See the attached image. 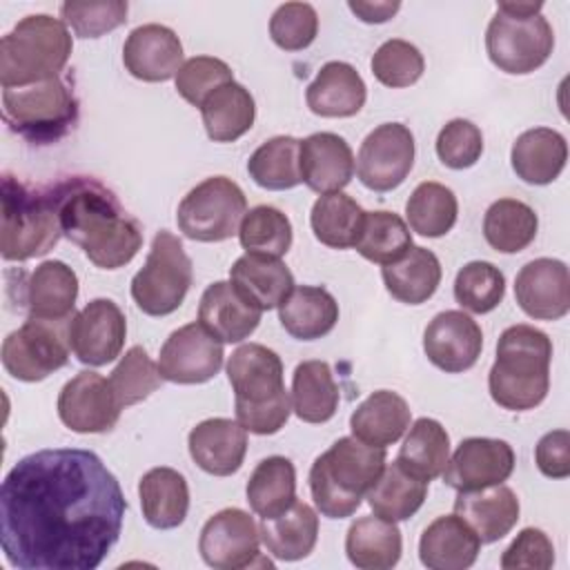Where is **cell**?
<instances>
[{"label":"cell","instance_id":"obj_1","mask_svg":"<svg viewBox=\"0 0 570 570\" xmlns=\"http://www.w3.org/2000/svg\"><path fill=\"white\" fill-rule=\"evenodd\" d=\"M127 499L91 450L22 456L0 490L2 552L20 570H94L116 546Z\"/></svg>","mask_w":570,"mask_h":570},{"label":"cell","instance_id":"obj_2","mask_svg":"<svg viewBox=\"0 0 570 570\" xmlns=\"http://www.w3.org/2000/svg\"><path fill=\"white\" fill-rule=\"evenodd\" d=\"M62 234L100 269L127 265L142 245V229L102 183L73 176L53 187Z\"/></svg>","mask_w":570,"mask_h":570},{"label":"cell","instance_id":"obj_3","mask_svg":"<svg viewBox=\"0 0 570 570\" xmlns=\"http://www.w3.org/2000/svg\"><path fill=\"white\" fill-rule=\"evenodd\" d=\"M552 341L546 332L519 323L501 332L488 374L492 401L510 412L534 410L550 390Z\"/></svg>","mask_w":570,"mask_h":570},{"label":"cell","instance_id":"obj_4","mask_svg":"<svg viewBox=\"0 0 570 570\" xmlns=\"http://www.w3.org/2000/svg\"><path fill=\"white\" fill-rule=\"evenodd\" d=\"M225 370L234 390L236 421L252 434H276L292 412L281 356L261 343H245L232 352Z\"/></svg>","mask_w":570,"mask_h":570},{"label":"cell","instance_id":"obj_5","mask_svg":"<svg viewBox=\"0 0 570 570\" xmlns=\"http://www.w3.org/2000/svg\"><path fill=\"white\" fill-rule=\"evenodd\" d=\"M385 468V448L341 436L309 468V492L327 519L352 517Z\"/></svg>","mask_w":570,"mask_h":570},{"label":"cell","instance_id":"obj_6","mask_svg":"<svg viewBox=\"0 0 570 570\" xmlns=\"http://www.w3.org/2000/svg\"><path fill=\"white\" fill-rule=\"evenodd\" d=\"M73 42L65 20L49 13L24 16L0 40L2 89L29 87L62 76Z\"/></svg>","mask_w":570,"mask_h":570},{"label":"cell","instance_id":"obj_7","mask_svg":"<svg viewBox=\"0 0 570 570\" xmlns=\"http://www.w3.org/2000/svg\"><path fill=\"white\" fill-rule=\"evenodd\" d=\"M60 214L53 189H31L18 178H2L0 254L4 261L45 256L60 240Z\"/></svg>","mask_w":570,"mask_h":570},{"label":"cell","instance_id":"obj_8","mask_svg":"<svg viewBox=\"0 0 570 570\" xmlns=\"http://www.w3.org/2000/svg\"><path fill=\"white\" fill-rule=\"evenodd\" d=\"M541 2H499L485 31V49L505 73H532L550 58L554 31L541 16Z\"/></svg>","mask_w":570,"mask_h":570},{"label":"cell","instance_id":"obj_9","mask_svg":"<svg viewBox=\"0 0 570 570\" xmlns=\"http://www.w3.org/2000/svg\"><path fill=\"white\" fill-rule=\"evenodd\" d=\"M2 118L11 131L33 145H51L78 120V98L67 76L29 87L2 89Z\"/></svg>","mask_w":570,"mask_h":570},{"label":"cell","instance_id":"obj_10","mask_svg":"<svg viewBox=\"0 0 570 570\" xmlns=\"http://www.w3.org/2000/svg\"><path fill=\"white\" fill-rule=\"evenodd\" d=\"M191 281V258L180 238L160 229L151 240L145 265L131 278V298L140 312L149 316H167L183 305Z\"/></svg>","mask_w":570,"mask_h":570},{"label":"cell","instance_id":"obj_11","mask_svg":"<svg viewBox=\"0 0 570 570\" xmlns=\"http://www.w3.org/2000/svg\"><path fill=\"white\" fill-rule=\"evenodd\" d=\"M247 212L243 189L227 176H209L180 200L176 220L180 232L198 243H220L238 234Z\"/></svg>","mask_w":570,"mask_h":570},{"label":"cell","instance_id":"obj_12","mask_svg":"<svg viewBox=\"0 0 570 570\" xmlns=\"http://www.w3.org/2000/svg\"><path fill=\"white\" fill-rule=\"evenodd\" d=\"M67 321L27 318L2 343V365L18 381L36 383L58 372L69 361Z\"/></svg>","mask_w":570,"mask_h":570},{"label":"cell","instance_id":"obj_13","mask_svg":"<svg viewBox=\"0 0 570 570\" xmlns=\"http://www.w3.org/2000/svg\"><path fill=\"white\" fill-rule=\"evenodd\" d=\"M198 550L203 561L216 570L272 566L261 559V530L254 517L240 508H225L209 517L200 530Z\"/></svg>","mask_w":570,"mask_h":570},{"label":"cell","instance_id":"obj_14","mask_svg":"<svg viewBox=\"0 0 570 570\" xmlns=\"http://www.w3.org/2000/svg\"><path fill=\"white\" fill-rule=\"evenodd\" d=\"M414 136L401 122H383L361 142L356 176L372 191L396 189L414 165Z\"/></svg>","mask_w":570,"mask_h":570},{"label":"cell","instance_id":"obj_15","mask_svg":"<svg viewBox=\"0 0 570 570\" xmlns=\"http://www.w3.org/2000/svg\"><path fill=\"white\" fill-rule=\"evenodd\" d=\"M67 338L73 356L100 367L120 356L127 338V321L111 298H94L67 323Z\"/></svg>","mask_w":570,"mask_h":570},{"label":"cell","instance_id":"obj_16","mask_svg":"<svg viewBox=\"0 0 570 570\" xmlns=\"http://www.w3.org/2000/svg\"><path fill=\"white\" fill-rule=\"evenodd\" d=\"M223 343L200 323H187L169 334L158 354V370L165 381L198 385L214 379L223 367Z\"/></svg>","mask_w":570,"mask_h":570},{"label":"cell","instance_id":"obj_17","mask_svg":"<svg viewBox=\"0 0 570 570\" xmlns=\"http://www.w3.org/2000/svg\"><path fill=\"white\" fill-rule=\"evenodd\" d=\"M120 412L122 407L109 379L98 372H78L58 394V416L78 434H102L114 430Z\"/></svg>","mask_w":570,"mask_h":570},{"label":"cell","instance_id":"obj_18","mask_svg":"<svg viewBox=\"0 0 570 570\" xmlns=\"http://www.w3.org/2000/svg\"><path fill=\"white\" fill-rule=\"evenodd\" d=\"M514 470V450L503 439H463L443 468V483L456 492L503 483Z\"/></svg>","mask_w":570,"mask_h":570},{"label":"cell","instance_id":"obj_19","mask_svg":"<svg viewBox=\"0 0 570 570\" xmlns=\"http://www.w3.org/2000/svg\"><path fill=\"white\" fill-rule=\"evenodd\" d=\"M481 350L483 332L463 309L439 312L423 332V352L428 361L448 374L474 367Z\"/></svg>","mask_w":570,"mask_h":570},{"label":"cell","instance_id":"obj_20","mask_svg":"<svg viewBox=\"0 0 570 570\" xmlns=\"http://www.w3.org/2000/svg\"><path fill=\"white\" fill-rule=\"evenodd\" d=\"M514 298L534 321H559L570 309V272L559 258H534L514 278Z\"/></svg>","mask_w":570,"mask_h":570},{"label":"cell","instance_id":"obj_21","mask_svg":"<svg viewBox=\"0 0 570 570\" xmlns=\"http://www.w3.org/2000/svg\"><path fill=\"white\" fill-rule=\"evenodd\" d=\"M122 65L138 80L165 82L183 67V42L165 24H140L122 45Z\"/></svg>","mask_w":570,"mask_h":570},{"label":"cell","instance_id":"obj_22","mask_svg":"<svg viewBox=\"0 0 570 570\" xmlns=\"http://www.w3.org/2000/svg\"><path fill=\"white\" fill-rule=\"evenodd\" d=\"M18 287V303L31 318L67 321L78 298V276L62 261L40 263Z\"/></svg>","mask_w":570,"mask_h":570},{"label":"cell","instance_id":"obj_23","mask_svg":"<svg viewBox=\"0 0 570 570\" xmlns=\"http://www.w3.org/2000/svg\"><path fill=\"white\" fill-rule=\"evenodd\" d=\"M194 463L214 476H229L240 470L247 454V430L232 419H205L191 428L187 439Z\"/></svg>","mask_w":570,"mask_h":570},{"label":"cell","instance_id":"obj_24","mask_svg":"<svg viewBox=\"0 0 570 570\" xmlns=\"http://www.w3.org/2000/svg\"><path fill=\"white\" fill-rule=\"evenodd\" d=\"M301 180L316 194L341 191L354 176V154L347 140L332 131H316L301 140Z\"/></svg>","mask_w":570,"mask_h":570},{"label":"cell","instance_id":"obj_25","mask_svg":"<svg viewBox=\"0 0 570 570\" xmlns=\"http://www.w3.org/2000/svg\"><path fill=\"white\" fill-rule=\"evenodd\" d=\"M263 312L252 305L229 281L207 285L198 303V323L220 343H240L261 323Z\"/></svg>","mask_w":570,"mask_h":570},{"label":"cell","instance_id":"obj_26","mask_svg":"<svg viewBox=\"0 0 570 570\" xmlns=\"http://www.w3.org/2000/svg\"><path fill=\"white\" fill-rule=\"evenodd\" d=\"M367 98V87L361 73L343 60L325 62L305 91L312 114L321 118L356 116Z\"/></svg>","mask_w":570,"mask_h":570},{"label":"cell","instance_id":"obj_27","mask_svg":"<svg viewBox=\"0 0 570 570\" xmlns=\"http://www.w3.org/2000/svg\"><path fill=\"white\" fill-rule=\"evenodd\" d=\"M519 499L512 488L497 483L481 490L459 492L454 512L476 532L481 543L503 539L519 521Z\"/></svg>","mask_w":570,"mask_h":570},{"label":"cell","instance_id":"obj_28","mask_svg":"<svg viewBox=\"0 0 570 570\" xmlns=\"http://www.w3.org/2000/svg\"><path fill=\"white\" fill-rule=\"evenodd\" d=\"M479 550L481 539L456 512L436 517L419 539V559L430 570H465Z\"/></svg>","mask_w":570,"mask_h":570},{"label":"cell","instance_id":"obj_29","mask_svg":"<svg viewBox=\"0 0 570 570\" xmlns=\"http://www.w3.org/2000/svg\"><path fill=\"white\" fill-rule=\"evenodd\" d=\"M229 283L261 312L278 307L294 289V276L281 258L247 252L234 261Z\"/></svg>","mask_w":570,"mask_h":570},{"label":"cell","instance_id":"obj_30","mask_svg":"<svg viewBox=\"0 0 570 570\" xmlns=\"http://www.w3.org/2000/svg\"><path fill=\"white\" fill-rule=\"evenodd\" d=\"M410 421L412 410L401 394L392 390H376L356 405L350 416V430L352 436L367 445L387 448L405 434Z\"/></svg>","mask_w":570,"mask_h":570},{"label":"cell","instance_id":"obj_31","mask_svg":"<svg viewBox=\"0 0 570 570\" xmlns=\"http://www.w3.org/2000/svg\"><path fill=\"white\" fill-rule=\"evenodd\" d=\"M568 160L566 138L550 127H534L517 136L510 151L514 174L528 185H550Z\"/></svg>","mask_w":570,"mask_h":570},{"label":"cell","instance_id":"obj_32","mask_svg":"<svg viewBox=\"0 0 570 570\" xmlns=\"http://www.w3.org/2000/svg\"><path fill=\"white\" fill-rule=\"evenodd\" d=\"M140 510L145 521L156 530L178 528L189 510L187 479L174 468H151L138 483Z\"/></svg>","mask_w":570,"mask_h":570},{"label":"cell","instance_id":"obj_33","mask_svg":"<svg viewBox=\"0 0 570 570\" xmlns=\"http://www.w3.org/2000/svg\"><path fill=\"white\" fill-rule=\"evenodd\" d=\"M278 321L298 341L327 336L338 321L336 298L318 285H298L278 305Z\"/></svg>","mask_w":570,"mask_h":570},{"label":"cell","instance_id":"obj_34","mask_svg":"<svg viewBox=\"0 0 570 570\" xmlns=\"http://www.w3.org/2000/svg\"><path fill=\"white\" fill-rule=\"evenodd\" d=\"M401 552L403 539L396 521L374 514L361 517L347 528L345 554L361 570H390L399 563Z\"/></svg>","mask_w":570,"mask_h":570},{"label":"cell","instance_id":"obj_35","mask_svg":"<svg viewBox=\"0 0 570 570\" xmlns=\"http://www.w3.org/2000/svg\"><path fill=\"white\" fill-rule=\"evenodd\" d=\"M261 541L267 552L283 561L305 559L318 539V517L305 501H294L283 514L263 519Z\"/></svg>","mask_w":570,"mask_h":570},{"label":"cell","instance_id":"obj_36","mask_svg":"<svg viewBox=\"0 0 570 570\" xmlns=\"http://www.w3.org/2000/svg\"><path fill=\"white\" fill-rule=\"evenodd\" d=\"M203 125L214 142H234L245 136L256 118V102L249 89L232 80L218 87L200 107Z\"/></svg>","mask_w":570,"mask_h":570},{"label":"cell","instance_id":"obj_37","mask_svg":"<svg viewBox=\"0 0 570 570\" xmlns=\"http://www.w3.org/2000/svg\"><path fill=\"white\" fill-rule=\"evenodd\" d=\"M385 289L405 305H421L434 296L441 283V263L434 252L412 245L403 258L383 265Z\"/></svg>","mask_w":570,"mask_h":570},{"label":"cell","instance_id":"obj_38","mask_svg":"<svg viewBox=\"0 0 570 570\" xmlns=\"http://www.w3.org/2000/svg\"><path fill=\"white\" fill-rule=\"evenodd\" d=\"M247 503L261 519L283 514L296 501V470L285 456H267L256 463L247 479Z\"/></svg>","mask_w":570,"mask_h":570},{"label":"cell","instance_id":"obj_39","mask_svg":"<svg viewBox=\"0 0 570 570\" xmlns=\"http://www.w3.org/2000/svg\"><path fill=\"white\" fill-rule=\"evenodd\" d=\"M341 394L325 361H303L292 376V410L305 423H325L336 414Z\"/></svg>","mask_w":570,"mask_h":570},{"label":"cell","instance_id":"obj_40","mask_svg":"<svg viewBox=\"0 0 570 570\" xmlns=\"http://www.w3.org/2000/svg\"><path fill=\"white\" fill-rule=\"evenodd\" d=\"M450 459V436L436 419H416L399 450L396 463L410 474L432 481L436 479Z\"/></svg>","mask_w":570,"mask_h":570},{"label":"cell","instance_id":"obj_41","mask_svg":"<svg viewBox=\"0 0 570 570\" xmlns=\"http://www.w3.org/2000/svg\"><path fill=\"white\" fill-rule=\"evenodd\" d=\"M372 512L387 521H405L419 512L428 497V481L410 474L396 461L383 468L379 481L365 494Z\"/></svg>","mask_w":570,"mask_h":570},{"label":"cell","instance_id":"obj_42","mask_svg":"<svg viewBox=\"0 0 570 570\" xmlns=\"http://www.w3.org/2000/svg\"><path fill=\"white\" fill-rule=\"evenodd\" d=\"M537 212L517 198L494 200L483 216V236L501 254L523 252L537 236Z\"/></svg>","mask_w":570,"mask_h":570},{"label":"cell","instance_id":"obj_43","mask_svg":"<svg viewBox=\"0 0 570 570\" xmlns=\"http://www.w3.org/2000/svg\"><path fill=\"white\" fill-rule=\"evenodd\" d=\"M363 218L365 212L352 196L332 191L318 196L309 214V225L318 243L332 249H347L354 247L363 227Z\"/></svg>","mask_w":570,"mask_h":570},{"label":"cell","instance_id":"obj_44","mask_svg":"<svg viewBox=\"0 0 570 570\" xmlns=\"http://www.w3.org/2000/svg\"><path fill=\"white\" fill-rule=\"evenodd\" d=\"M301 140L294 136H274L265 140L247 160L249 178L269 191H283L301 185Z\"/></svg>","mask_w":570,"mask_h":570},{"label":"cell","instance_id":"obj_45","mask_svg":"<svg viewBox=\"0 0 570 570\" xmlns=\"http://www.w3.org/2000/svg\"><path fill=\"white\" fill-rule=\"evenodd\" d=\"M405 216L412 232L428 238H439L454 227L459 216V203L450 187L425 180L416 185L410 194L405 203Z\"/></svg>","mask_w":570,"mask_h":570},{"label":"cell","instance_id":"obj_46","mask_svg":"<svg viewBox=\"0 0 570 570\" xmlns=\"http://www.w3.org/2000/svg\"><path fill=\"white\" fill-rule=\"evenodd\" d=\"M354 247L365 261L390 265L407 254L412 247V232L407 223L394 212H365L363 227Z\"/></svg>","mask_w":570,"mask_h":570},{"label":"cell","instance_id":"obj_47","mask_svg":"<svg viewBox=\"0 0 570 570\" xmlns=\"http://www.w3.org/2000/svg\"><path fill=\"white\" fill-rule=\"evenodd\" d=\"M292 238L294 232L289 218L272 205L252 207L245 212L238 227V240L247 254L281 258L289 252Z\"/></svg>","mask_w":570,"mask_h":570},{"label":"cell","instance_id":"obj_48","mask_svg":"<svg viewBox=\"0 0 570 570\" xmlns=\"http://www.w3.org/2000/svg\"><path fill=\"white\" fill-rule=\"evenodd\" d=\"M505 296L503 272L488 261L465 263L454 278L456 303L472 314L492 312Z\"/></svg>","mask_w":570,"mask_h":570},{"label":"cell","instance_id":"obj_49","mask_svg":"<svg viewBox=\"0 0 570 570\" xmlns=\"http://www.w3.org/2000/svg\"><path fill=\"white\" fill-rule=\"evenodd\" d=\"M158 363H154L142 345H134L125 352L120 363L111 370L109 383L120 403V407L136 405L156 392L163 383Z\"/></svg>","mask_w":570,"mask_h":570},{"label":"cell","instance_id":"obj_50","mask_svg":"<svg viewBox=\"0 0 570 570\" xmlns=\"http://www.w3.org/2000/svg\"><path fill=\"white\" fill-rule=\"evenodd\" d=\"M370 67L381 85L401 89L414 85L423 76L425 60L416 45L401 38H392L374 51Z\"/></svg>","mask_w":570,"mask_h":570},{"label":"cell","instance_id":"obj_51","mask_svg":"<svg viewBox=\"0 0 570 570\" xmlns=\"http://www.w3.org/2000/svg\"><path fill=\"white\" fill-rule=\"evenodd\" d=\"M234 80L232 67L214 56H194L183 62L174 82L176 91L194 107H203L207 96H212L218 87Z\"/></svg>","mask_w":570,"mask_h":570},{"label":"cell","instance_id":"obj_52","mask_svg":"<svg viewBox=\"0 0 570 570\" xmlns=\"http://www.w3.org/2000/svg\"><path fill=\"white\" fill-rule=\"evenodd\" d=\"M129 4L125 0H102V2H65L60 4V16L65 24L80 38H100L127 22Z\"/></svg>","mask_w":570,"mask_h":570},{"label":"cell","instance_id":"obj_53","mask_svg":"<svg viewBox=\"0 0 570 570\" xmlns=\"http://www.w3.org/2000/svg\"><path fill=\"white\" fill-rule=\"evenodd\" d=\"M318 33V13L309 2H285L269 18V36L285 51H301Z\"/></svg>","mask_w":570,"mask_h":570},{"label":"cell","instance_id":"obj_54","mask_svg":"<svg viewBox=\"0 0 570 570\" xmlns=\"http://www.w3.org/2000/svg\"><path fill=\"white\" fill-rule=\"evenodd\" d=\"M483 154V134L481 129L465 120L454 118L445 122L436 136V156L450 169H468Z\"/></svg>","mask_w":570,"mask_h":570},{"label":"cell","instance_id":"obj_55","mask_svg":"<svg viewBox=\"0 0 570 570\" xmlns=\"http://www.w3.org/2000/svg\"><path fill=\"white\" fill-rule=\"evenodd\" d=\"M554 563V546L539 528H523L501 554L503 570H548Z\"/></svg>","mask_w":570,"mask_h":570},{"label":"cell","instance_id":"obj_56","mask_svg":"<svg viewBox=\"0 0 570 570\" xmlns=\"http://www.w3.org/2000/svg\"><path fill=\"white\" fill-rule=\"evenodd\" d=\"M534 461L543 476L566 479L570 474V434L568 430H552L543 434L534 448Z\"/></svg>","mask_w":570,"mask_h":570},{"label":"cell","instance_id":"obj_57","mask_svg":"<svg viewBox=\"0 0 570 570\" xmlns=\"http://www.w3.org/2000/svg\"><path fill=\"white\" fill-rule=\"evenodd\" d=\"M350 11L356 13L358 20L363 22H370V24H381V22H387L399 9H401V2H363V0H350L347 2Z\"/></svg>","mask_w":570,"mask_h":570}]
</instances>
